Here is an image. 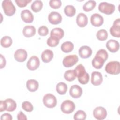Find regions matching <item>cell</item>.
<instances>
[{
    "label": "cell",
    "instance_id": "6da1fadb",
    "mask_svg": "<svg viewBox=\"0 0 120 120\" xmlns=\"http://www.w3.org/2000/svg\"><path fill=\"white\" fill-rule=\"evenodd\" d=\"M74 70L75 71L76 76L78 78V81L80 83L85 84L89 82L90 78L89 75L86 72L85 69L82 64H80L77 66Z\"/></svg>",
    "mask_w": 120,
    "mask_h": 120
},
{
    "label": "cell",
    "instance_id": "7a4b0ae2",
    "mask_svg": "<svg viewBox=\"0 0 120 120\" xmlns=\"http://www.w3.org/2000/svg\"><path fill=\"white\" fill-rule=\"evenodd\" d=\"M105 70L106 73L111 75H118L120 73V64L118 61H110L106 65Z\"/></svg>",
    "mask_w": 120,
    "mask_h": 120
},
{
    "label": "cell",
    "instance_id": "3957f363",
    "mask_svg": "<svg viewBox=\"0 0 120 120\" xmlns=\"http://www.w3.org/2000/svg\"><path fill=\"white\" fill-rule=\"evenodd\" d=\"M2 7L4 13L7 16H12L15 12V7L10 0H3L2 2Z\"/></svg>",
    "mask_w": 120,
    "mask_h": 120
},
{
    "label": "cell",
    "instance_id": "277c9868",
    "mask_svg": "<svg viewBox=\"0 0 120 120\" xmlns=\"http://www.w3.org/2000/svg\"><path fill=\"white\" fill-rule=\"evenodd\" d=\"M115 6L113 4L102 2L98 5V10L100 12L106 15H111L115 11Z\"/></svg>",
    "mask_w": 120,
    "mask_h": 120
},
{
    "label": "cell",
    "instance_id": "5b68a950",
    "mask_svg": "<svg viewBox=\"0 0 120 120\" xmlns=\"http://www.w3.org/2000/svg\"><path fill=\"white\" fill-rule=\"evenodd\" d=\"M43 102L44 105L49 108L54 107L57 103L56 98L51 93L46 94L44 96Z\"/></svg>",
    "mask_w": 120,
    "mask_h": 120
},
{
    "label": "cell",
    "instance_id": "8992f818",
    "mask_svg": "<svg viewBox=\"0 0 120 120\" xmlns=\"http://www.w3.org/2000/svg\"><path fill=\"white\" fill-rule=\"evenodd\" d=\"M75 105L73 102L69 100L63 101L61 104L60 109L64 113L69 114L72 113L75 109Z\"/></svg>",
    "mask_w": 120,
    "mask_h": 120
},
{
    "label": "cell",
    "instance_id": "52a82bcc",
    "mask_svg": "<svg viewBox=\"0 0 120 120\" xmlns=\"http://www.w3.org/2000/svg\"><path fill=\"white\" fill-rule=\"evenodd\" d=\"M78 60V58L76 55H69L63 59L62 63L65 67L70 68L75 65Z\"/></svg>",
    "mask_w": 120,
    "mask_h": 120
},
{
    "label": "cell",
    "instance_id": "ba28073f",
    "mask_svg": "<svg viewBox=\"0 0 120 120\" xmlns=\"http://www.w3.org/2000/svg\"><path fill=\"white\" fill-rule=\"evenodd\" d=\"M93 115L97 120H104L106 117L107 111L105 108L102 106H98L95 108L93 110Z\"/></svg>",
    "mask_w": 120,
    "mask_h": 120
},
{
    "label": "cell",
    "instance_id": "9c48e42d",
    "mask_svg": "<svg viewBox=\"0 0 120 120\" xmlns=\"http://www.w3.org/2000/svg\"><path fill=\"white\" fill-rule=\"evenodd\" d=\"M40 61L38 58L36 56H31L27 63V68L31 71L36 70L39 66Z\"/></svg>",
    "mask_w": 120,
    "mask_h": 120
},
{
    "label": "cell",
    "instance_id": "30bf717a",
    "mask_svg": "<svg viewBox=\"0 0 120 120\" xmlns=\"http://www.w3.org/2000/svg\"><path fill=\"white\" fill-rule=\"evenodd\" d=\"M48 19L49 22L52 24H58L62 21V16L61 15L57 12H51L48 16Z\"/></svg>",
    "mask_w": 120,
    "mask_h": 120
},
{
    "label": "cell",
    "instance_id": "8fae6325",
    "mask_svg": "<svg viewBox=\"0 0 120 120\" xmlns=\"http://www.w3.org/2000/svg\"><path fill=\"white\" fill-rule=\"evenodd\" d=\"M110 32L112 36L116 38L120 37V18H118L114 21L112 26L110 29Z\"/></svg>",
    "mask_w": 120,
    "mask_h": 120
},
{
    "label": "cell",
    "instance_id": "7c38bea8",
    "mask_svg": "<svg viewBox=\"0 0 120 120\" xmlns=\"http://www.w3.org/2000/svg\"><path fill=\"white\" fill-rule=\"evenodd\" d=\"M92 51L90 47L87 45L81 46L78 51L79 55L81 58L83 59H87L91 56Z\"/></svg>",
    "mask_w": 120,
    "mask_h": 120
},
{
    "label": "cell",
    "instance_id": "4fadbf2b",
    "mask_svg": "<svg viewBox=\"0 0 120 120\" xmlns=\"http://www.w3.org/2000/svg\"><path fill=\"white\" fill-rule=\"evenodd\" d=\"M90 22L95 27H100L103 24L104 18L100 14L95 13L91 16Z\"/></svg>",
    "mask_w": 120,
    "mask_h": 120
},
{
    "label": "cell",
    "instance_id": "5bb4252c",
    "mask_svg": "<svg viewBox=\"0 0 120 120\" xmlns=\"http://www.w3.org/2000/svg\"><path fill=\"white\" fill-rule=\"evenodd\" d=\"M14 58L17 61L20 62H23L27 58V52L24 49H19L15 52Z\"/></svg>",
    "mask_w": 120,
    "mask_h": 120
},
{
    "label": "cell",
    "instance_id": "9a60e30c",
    "mask_svg": "<svg viewBox=\"0 0 120 120\" xmlns=\"http://www.w3.org/2000/svg\"><path fill=\"white\" fill-rule=\"evenodd\" d=\"M82 93V90L78 85H72L69 90L70 95L73 98H80Z\"/></svg>",
    "mask_w": 120,
    "mask_h": 120
},
{
    "label": "cell",
    "instance_id": "2e32d148",
    "mask_svg": "<svg viewBox=\"0 0 120 120\" xmlns=\"http://www.w3.org/2000/svg\"><path fill=\"white\" fill-rule=\"evenodd\" d=\"M103 82V77L101 73L94 71L91 74V82L94 86L100 85Z\"/></svg>",
    "mask_w": 120,
    "mask_h": 120
},
{
    "label": "cell",
    "instance_id": "e0dca14e",
    "mask_svg": "<svg viewBox=\"0 0 120 120\" xmlns=\"http://www.w3.org/2000/svg\"><path fill=\"white\" fill-rule=\"evenodd\" d=\"M106 47L110 52L114 53L119 50L120 44L117 41L113 39H110L107 42Z\"/></svg>",
    "mask_w": 120,
    "mask_h": 120
},
{
    "label": "cell",
    "instance_id": "ac0fdd59",
    "mask_svg": "<svg viewBox=\"0 0 120 120\" xmlns=\"http://www.w3.org/2000/svg\"><path fill=\"white\" fill-rule=\"evenodd\" d=\"M22 20L26 23H31L34 20V16L32 13L28 9L22 10L21 13Z\"/></svg>",
    "mask_w": 120,
    "mask_h": 120
},
{
    "label": "cell",
    "instance_id": "d6986e66",
    "mask_svg": "<svg viewBox=\"0 0 120 120\" xmlns=\"http://www.w3.org/2000/svg\"><path fill=\"white\" fill-rule=\"evenodd\" d=\"M76 21L79 27H84L88 23V17L84 13H80L77 15Z\"/></svg>",
    "mask_w": 120,
    "mask_h": 120
},
{
    "label": "cell",
    "instance_id": "ffe728a7",
    "mask_svg": "<svg viewBox=\"0 0 120 120\" xmlns=\"http://www.w3.org/2000/svg\"><path fill=\"white\" fill-rule=\"evenodd\" d=\"M42 60L45 63L50 62L53 57V53L52 51L49 49L44 50L41 54Z\"/></svg>",
    "mask_w": 120,
    "mask_h": 120
},
{
    "label": "cell",
    "instance_id": "44dd1931",
    "mask_svg": "<svg viewBox=\"0 0 120 120\" xmlns=\"http://www.w3.org/2000/svg\"><path fill=\"white\" fill-rule=\"evenodd\" d=\"M36 32V28L32 25L26 26L23 28L22 30V33L26 38H30L34 36Z\"/></svg>",
    "mask_w": 120,
    "mask_h": 120
},
{
    "label": "cell",
    "instance_id": "7402d4cb",
    "mask_svg": "<svg viewBox=\"0 0 120 120\" xmlns=\"http://www.w3.org/2000/svg\"><path fill=\"white\" fill-rule=\"evenodd\" d=\"M105 61L101 57L95 55L92 60V66L96 69H100L102 68Z\"/></svg>",
    "mask_w": 120,
    "mask_h": 120
},
{
    "label": "cell",
    "instance_id": "603a6c76",
    "mask_svg": "<svg viewBox=\"0 0 120 120\" xmlns=\"http://www.w3.org/2000/svg\"><path fill=\"white\" fill-rule=\"evenodd\" d=\"M26 87L29 91L30 92H34L38 90V82L34 79L28 80L26 82Z\"/></svg>",
    "mask_w": 120,
    "mask_h": 120
},
{
    "label": "cell",
    "instance_id": "cb8c5ba5",
    "mask_svg": "<svg viewBox=\"0 0 120 120\" xmlns=\"http://www.w3.org/2000/svg\"><path fill=\"white\" fill-rule=\"evenodd\" d=\"M74 44L70 41H66L62 44L61 49L65 53H68L72 51L74 49Z\"/></svg>",
    "mask_w": 120,
    "mask_h": 120
},
{
    "label": "cell",
    "instance_id": "d4e9b609",
    "mask_svg": "<svg viewBox=\"0 0 120 120\" xmlns=\"http://www.w3.org/2000/svg\"><path fill=\"white\" fill-rule=\"evenodd\" d=\"M64 35V30L60 28H55L53 29L50 33V36H53L59 39L62 38Z\"/></svg>",
    "mask_w": 120,
    "mask_h": 120
},
{
    "label": "cell",
    "instance_id": "484cf974",
    "mask_svg": "<svg viewBox=\"0 0 120 120\" xmlns=\"http://www.w3.org/2000/svg\"><path fill=\"white\" fill-rule=\"evenodd\" d=\"M7 105L6 111L8 112H13L16 108V102L11 98H8L4 100Z\"/></svg>",
    "mask_w": 120,
    "mask_h": 120
},
{
    "label": "cell",
    "instance_id": "4316f807",
    "mask_svg": "<svg viewBox=\"0 0 120 120\" xmlns=\"http://www.w3.org/2000/svg\"><path fill=\"white\" fill-rule=\"evenodd\" d=\"M57 92L60 95H64L66 94L68 90L67 85L63 82L58 83L56 87Z\"/></svg>",
    "mask_w": 120,
    "mask_h": 120
},
{
    "label": "cell",
    "instance_id": "83f0119b",
    "mask_svg": "<svg viewBox=\"0 0 120 120\" xmlns=\"http://www.w3.org/2000/svg\"><path fill=\"white\" fill-rule=\"evenodd\" d=\"M43 6V2L41 0H35L31 5V8L34 12H38L42 8Z\"/></svg>",
    "mask_w": 120,
    "mask_h": 120
},
{
    "label": "cell",
    "instance_id": "f1b7e54d",
    "mask_svg": "<svg viewBox=\"0 0 120 120\" xmlns=\"http://www.w3.org/2000/svg\"><path fill=\"white\" fill-rule=\"evenodd\" d=\"M12 39L9 36H4L0 39V45L4 48L10 47L12 44Z\"/></svg>",
    "mask_w": 120,
    "mask_h": 120
},
{
    "label": "cell",
    "instance_id": "f546056e",
    "mask_svg": "<svg viewBox=\"0 0 120 120\" xmlns=\"http://www.w3.org/2000/svg\"><path fill=\"white\" fill-rule=\"evenodd\" d=\"M64 76L66 80L68 82L74 81L76 77L75 70H68L66 71L64 74Z\"/></svg>",
    "mask_w": 120,
    "mask_h": 120
},
{
    "label": "cell",
    "instance_id": "4dcf8cb0",
    "mask_svg": "<svg viewBox=\"0 0 120 120\" xmlns=\"http://www.w3.org/2000/svg\"><path fill=\"white\" fill-rule=\"evenodd\" d=\"M96 6V2L94 0H89L83 6V9L85 12H89L93 10Z\"/></svg>",
    "mask_w": 120,
    "mask_h": 120
},
{
    "label": "cell",
    "instance_id": "1f68e13d",
    "mask_svg": "<svg viewBox=\"0 0 120 120\" xmlns=\"http://www.w3.org/2000/svg\"><path fill=\"white\" fill-rule=\"evenodd\" d=\"M64 11L67 16L69 17H72L75 15L76 9L73 6L68 5L65 7Z\"/></svg>",
    "mask_w": 120,
    "mask_h": 120
},
{
    "label": "cell",
    "instance_id": "d6a6232c",
    "mask_svg": "<svg viewBox=\"0 0 120 120\" xmlns=\"http://www.w3.org/2000/svg\"><path fill=\"white\" fill-rule=\"evenodd\" d=\"M96 36L99 40L104 41L106 40L108 38V33L105 30L101 29L97 32Z\"/></svg>",
    "mask_w": 120,
    "mask_h": 120
},
{
    "label": "cell",
    "instance_id": "836d02e7",
    "mask_svg": "<svg viewBox=\"0 0 120 120\" xmlns=\"http://www.w3.org/2000/svg\"><path fill=\"white\" fill-rule=\"evenodd\" d=\"M59 39L53 36H50L47 40V44L50 47H55L59 43Z\"/></svg>",
    "mask_w": 120,
    "mask_h": 120
},
{
    "label": "cell",
    "instance_id": "e575fe53",
    "mask_svg": "<svg viewBox=\"0 0 120 120\" xmlns=\"http://www.w3.org/2000/svg\"><path fill=\"white\" fill-rule=\"evenodd\" d=\"M86 113L84 111L82 110H78L74 114V119L76 120H84L86 118Z\"/></svg>",
    "mask_w": 120,
    "mask_h": 120
},
{
    "label": "cell",
    "instance_id": "d590c367",
    "mask_svg": "<svg viewBox=\"0 0 120 120\" xmlns=\"http://www.w3.org/2000/svg\"><path fill=\"white\" fill-rule=\"evenodd\" d=\"M22 107L24 111L27 112H31L33 110V106L32 104L27 101H24L22 103Z\"/></svg>",
    "mask_w": 120,
    "mask_h": 120
},
{
    "label": "cell",
    "instance_id": "8d00e7d4",
    "mask_svg": "<svg viewBox=\"0 0 120 120\" xmlns=\"http://www.w3.org/2000/svg\"><path fill=\"white\" fill-rule=\"evenodd\" d=\"M61 1L60 0H51L49 1L50 6L53 9H58L61 6Z\"/></svg>",
    "mask_w": 120,
    "mask_h": 120
},
{
    "label": "cell",
    "instance_id": "74e56055",
    "mask_svg": "<svg viewBox=\"0 0 120 120\" xmlns=\"http://www.w3.org/2000/svg\"><path fill=\"white\" fill-rule=\"evenodd\" d=\"M96 55L101 57L105 61H106L107 60L108 57V53H107V52H106V51L105 50V49H103L99 50L97 52Z\"/></svg>",
    "mask_w": 120,
    "mask_h": 120
},
{
    "label": "cell",
    "instance_id": "f35d334b",
    "mask_svg": "<svg viewBox=\"0 0 120 120\" xmlns=\"http://www.w3.org/2000/svg\"><path fill=\"white\" fill-rule=\"evenodd\" d=\"M48 29L45 26H42L38 28V33L40 36H45L48 34Z\"/></svg>",
    "mask_w": 120,
    "mask_h": 120
},
{
    "label": "cell",
    "instance_id": "ab89813d",
    "mask_svg": "<svg viewBox=\"0 0 120 120\" xmlns=\"http://www.w3.org/2000/svg\"><path fill=\"white\" fill-rule=\"evenodd\" d=\"M31 1V0H15L17 5L20 7L23 8L27 5V4Z\"/></svg>",
    "mask_w": 120,
    "mask_h": 120
},
{
    "label": "cell",
    "instance_id": "60d3db41",
    "mask_svg": "<svg viewBox=\"0 0 120 120\" xmlns=\"http://www.w3.org/2000/svg\"><path fill=\"white\" fill-rule=\"evenodd\" d=\"M13 119L12 115L8 113H5L1 116L0 119L1 120H12Z\"/></svg>",
    "mask_w": 120,
    "mask_h": 120
},
{
    "label": "cell",
    "instance_id": "b9f144b4",
    "mask_svg": "<svg viewBox=\"0 0 120 120\" xmlns=\"http://www.w3.org/2000/svg\"><path fill=\"white\" fill-rule=\"evenodd\" d=\"M17 119L18 120H27V118L26 116L22 111H20L19 112V113L17 114Z\"/></svg>",
    "mask_w": 120,
    "mask_h": 120
},
{
    "label": "cell",
    "instance_id": "7bdbcfd3",
    "mask_svg": "<svg viewBox=\"0 0 120 120\" xmlns=\"http://www.w3.org/2000/svg\"><path fill=\"white\" fill-rule=\"evenodd\" d=\"M6 109H7V105L5 101L1 100L0 104V112H2L3 111L6 110Z\"/></svg>",
    "mask_w": 120,
    "mask_h": 120
},
{
    "label": "cell",
    "instance_id": "ee69618b",
    "mask_svg": "<svg viewBox=\"0 0 120 120\" xmlns=\"http://www.w3.org/2000/svg\"><path fill=\"white\" fill-rule=\"evenodd\" d=\"M0 68L1 69L5 67L6 63V61L5 57L2 54H0Z\"/></svg>",
    "mask_w": 120,
    "mask_h": 120
}]
</instances>
